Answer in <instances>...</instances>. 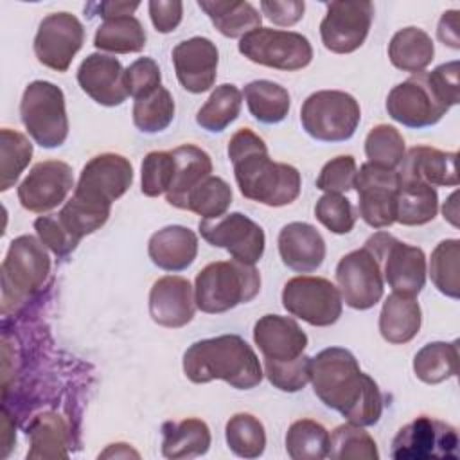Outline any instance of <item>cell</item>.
<instances>
[{"label":"cell","mask_w":460,"mask_h":460,"mask_svg":"<svg viewBox=\"0 0 460 460\" xmlns=\"http://www.w3.org/2000/svg\"><path fill=\"white\" fill-rule=\"evenodd\" d=\"M458 70L460 65L458 61H449V63H442L437 68H433L428 74V79L431 83V86L435 88V92L440 95V99L451 108L455 104H458L460 101V83H458Z\"/></svg>","instance_id":"cell-53"},{"label":"cell","mask_w":460,"mask_h":460,"mask_svg":"<svg viewBox=\"0 0 460 460\" xmlns=\"http://www.w3.org/2000/svg\"><path fill=\"white\" fill-rule=\"evenodd\" d=\"M316 397L349 422L372 426L381 419L383 395L377 383L365 374L354 354L329 347L311 358V377Z\"/></svg>","instance_id":"cell-1"},{"label":"cell","mask_w":460,"mask_h":460,"mask_svg":"<svg viewBox=\"0 0 460 460\" xmlns=\"http://www.w3.org/2000/svg\"><path fill=\"white\" fill-rule=\"evenodd\" d=\"M147 253L160 270L183 271L198 255V237L187 226L169 225L151 235Z\"/></svg>","instance_id":"cell-26"},{"label":"cell","mask_w":460,"mask_h":460,"mask_svg":"<svg viewBox=\"0 0 460 460\" xmlns=\"http://www.w3.org/2000/svg\"><path fill=\"white\" fill-rule=\"evenodd\" d=\"M126 86L133 99H140L162 86L160 66L153 58H138L126 68Z\"/></svg>","instance_id":"cell-51"},{"label":"cell","mask_w":460,"mask_h":460,"mask_svg":"<svg viewBox=\"0 0 460 460\" xmlns=\"http://www.w3.org/2000/svg\"><path fill=\"white\" fill-rule=\"evenodd\" d=\"M50 259L45 244L34 235L11 241L2 262V313L7 314L31 298L45 282Z\"/></svg>","instance_id":"cell-5"},{"label":"cell","mask_w":460,"mask_h":460,"mask_svg":"<svg viewBox=\"0 0 460 460\" xmlns=\"http://www.w3.org/2000/svg\"><path fill=\"white\" fill-rule=\"evenodd\" d=\"M261 11L271 20L275 25L289 27L302 20L305 4L300 0H262Z\"/></svg>","instance_id":"cell-54"},{"label":"cell","mask_w":460,"mask_h":460,"mask_svg":"<svg viewBox=\"0 0 460 460\" xmlns=\"http://www.w3.org/2000/svg\"><path fill=\"white\" fill-rule=\"evenodd\" d=\"M196 296L190 282L178 275L160 277L149 291V314L162 327L178 329L194 318Z\"/></svg>","instance_id":"cell-23"},{"label":"cell","mask_w":460,"mask_h":460,"mask_svg":"<svg viewBox=\"0 0 460 460\" xmlns=\"http://www.w3.org/2000/svg\"><path fill=\"white\" fill-rule=\"evenodd\" d=\"M361 120L358 101L340 90L311 93L300 108V122L309 137L320 142L349 140Z\"/></svg>","instance_id":"cell-7"},{"label":"cell","mask_w":460,"mask_h":460,"mask_svg":"<svg viewBox=\"0 0 460 460\" xmlns=\"http://www.w3.org/2000/svg\"><path fill=\"white\" fill-rule=\"evenodd\" d=\"M110 210V207H101L72 194V198L58 212V219L74 239L81 241L84 235L93 234L108 221Z\"/></svg>","instance_id":"cell-45"},{"label":"cell","mask_w":460,"mask_h":460,"mask_svg":"<svg viewBox=\"0 0 460 460\" xmlns=\"http://www.w3.org/2000/svg\"><path fill=\"white\" fill-rule=\"evenodd\" d=\"M142 194L147 198H156L165 194L171 187L174 174V156L172 151H151L142 160Z\"/></svg>","instance_id":"cell-47"},{"label":"cell","mask_w":460,"mask_h":460,"mask_svg":"<svg viewBox=\"0 0 460 460\" xmlns=\"http://www.w3.org/2000/svg\"><path fill=\"white\" fill-rule=\"evenodd\" d=\"M81 90L102 106L122 104L129 92L126 86V70L113 56L93 52L83 59L77 68Z\"/></svg>","instance_id":"cell-21"},{"label":"cell","mask_w":460,"mask_h":460,"mask_svg":"<svg viewBox=\"0 0 460 460\" xmlns=\"http://www.w3.org/2000/svg\"><path fill=\"white\" fill-rule=\"evenodd\" d=\"M232 205V189L219 176H207L183 199L181 210L194 212L203 219H217L225 216Z\"/></svg>","instance_id":"cell-38"},{"label":"cell","mask_w":460,"mask_h":460,"mask_svg":"<svg viewBox=\"0 0 460 460\" xmlns=\"http://www.w3.org/2000/svg\"><path fill=\"white\" fill-rule=\"evenodd\" d=\"M253 341L264 361L288 363L304 354L307 334L289 316L264 314L253 325Z\"/></svg>","instance_id":"cell-22"},{"label":"cell","mask_w":460,"mask_h":460,"mask_svg":"<svg viewBox=\"0 0 460 460\" xmlns=\"http://www.w3.org/2000/svg\"><path fill=\"white\" fill-rule=\"evenodd\" d=\"M399 176L420 180L433 187H456V153H446L429 146H415L404 155Z\"/></svg>","instance_id":"cell-25"},{"label":"cell","mask_w":460,"mask_h":460,"mask_svg":"<svg viewBox=\"0 0 460 460\" xmlns=\"http://www.w3.org/2000/svg\"><path fill=\"white\" fill-rule=\"evenodd\" d=\"M183 374L198 385L221 379L237 390L257 386L264 376L255 350L237 334L192 343L183 354Z\"/></svg>","instance_id":"cell-3"},{"label":"cell","mask_w":460,"mask_h":460,"mask_svg":"<svg viewBox=\"0 0 460 460\" xmlns=\"http://www.w3.org/2000/svg\"><path fill=\"white\" fill-rule=\"evenodd\" d=\"M34 230L40 237V241L58 257H66L68 253H72L79 241L74 239L66 228L61 225V221L58 219V214H49V216H40L34 221Z\"/></svg>","instance_id":"cell-52"},{"label":"cell","mask_w":460,"mask_h":460,"mask_svg":"<svg viewBox=\"0 0 460 460\" xmlns=\"http://www.w3.org/2000/svg\"><path fill=\"white\" fill-rule=\"evenodd\" d=\"M239 52L252 63L288 72L305 68L313 59V47L305 36L270 27L244 34L239 40Z\"/></svg>","instance_id":"cell-9"},{"label":"cell","mask_w":460,"mask_h":460,"mask_svg":"<svg viewBox=\"0 0 460 460\" xmlns=\"http://www.w3.org/2000/svg\"><path fill=\"white\" fill-rule=\"evenodd\" d=\"M386 111L395 122L420 129L437 124L449 111V106L431 86L428 74L419 72L390 90Z\"/></svg>","instance_id":"cell-12"},{"label":"cell","mask_w":460,"mask_h":460,"mask_svg":"<svg viewBox=\"0 0 460 460\" xmlns=\"http://www.w3.org/2000/svg\"><path fill=\"white\" fill-rule=\"evenodd\" d=\"M32 158L31 140L14 129L0 131V190H9Z\"/></svg>","instance_id":"cell-42"},{"label":"cell","mask_w":460,"mask_h":460,"mask_svg":"<svg viewBox=\"0 0 460 460\" xmlns=\"http://www.w3.org/2000/svg\"><path fill=\"white\" fill-rule=\"evenodd\" d=\"M422 323L420 305L415 296L392 293L383 302L379 314V332L381 336L394 345H402L411 341Z\"/></svg>","instance_id":"cell-27"},{"label":"cell","mask_w":460,"mask_h":460,"mask_svg":"<svg viewBox=\"0 0 460 460\" xmlns=\"http://www.w3.org/2000/svg\"><path fill=\"white\" fill-rule=\"evenodd\" d=\"M327 456L334 460H377L379 451L376 440L363 426L347 422L329 435Z\"/></svg>","instance_id":"cell-41"},{"label":"cell","mask_w":460,"mask_h":460,"mask_svg":"<svg viewBox=\"0 0 460 460\" xmlns=\"http://www.w3.org/2000/svg\"><path fill=\"white\" fill-rule=\"evenodd\" d=\"M162 455L165 458H196L210 447V429L201 419L169 420L162 426Z\"/></svg>","instance_id":"cell-29"},{"label":"cell","mask_w":460,"mask_h":460,"mask_svg":"<svg viewBox=\"0 0 460 460\" xmlns=\"http://www.w3.org/2000/svg\"><path fill=\"white\" fill-rule=\"evenodd\" d=\"M336 280L341 300L358 311L374 307L385 291L381 262L365 246L340 259L336 266Z\"/></svg>","instance_id":"cell-14"},{"label":"cell","mask_w":460,"mask_h":460,"mask_svg":"<svg viewBox=\"0 0 460 460\" xmlns=\"http://www.w3.org/2000/svg\"><path fill=\"white\" fill-rule=\"evenodd\" d=\"M124 446L126 444H111L104 453H101V456H137L138 458V453L133 451L129 446L124 451H120Z\"/></svg>","instance_id":"cell-58"},{"label":"cell","mask_w":460,"mask_h":460,"mask_svg":"<svg viewBox=\"0 0 460 460\" xmlns=\"http://www.w3.org/2000/svg\"><path fill=\"white\" fill-rule=\"evenodd\" d=\"M138 5H140L138 2H101V4H92L90 7H93L102 20H110L115 16L133 14Z\"/></svg>","instance_id":"cell-57"},{"label":"cell","mask_w":460,"mask_h":460,"mask_svg":"<svg viewBox=\"0 0 460 460\" xmlns=\"http://www.w3.org/2000/svg\"><path fill=\"white\" fill-rule=\"evenodd\" d=\"M458 11L451 9L446 11L438 22L437 36L444 45H449L451 49H460V36H458Z\"/></svg>","instance_id":"cell-56"},{"label":"cell","mask_w":460,"mask_h":460,"mask_svg":"<svg viewBox=\"0 0 460 460\" xmlns=\"http://www.w3.org/2000/svg\"><path fill=\"white\" fill-rule=\"evenodd\" d=\"M174 99L164 86L155 92L135 99L133 102V124L142 133L164 131L174 119Z\"/></svg>","instance_id":"cell-43"},{"label":"cell","mask_w":460,"mask_h":460,"mask_svg":"<svg viewBox=\"0 0 460 460\" xmlns=\"http://www.w3.org/2000/svg\"><path fill=\"white\" fill-rule=\"evenodd\" d=\"M228 158L244 198L268 207H284L298 198L302 187L298 169L273 162L266 142L250 128H241L232 135Z\"/></svg>","instance_id":"cell-2"},{"label":"cell","mask_w":460,"mask_h":460,"mask_svg":"<svg viewBox=\"0 0 460 460\" xmlns=\"http://www.w3.org/2000/svg\"><path fill=\"white\" fill-rule=\"evenodd\" d=\"M243 95L253 119L262 124H277L289 113L291 97L279 83L268 79L252 81L244 86Z\"/></svg>","instance_id":"cell-35"},{"label":"cell","mask_w":460,"mask_h":460,"mask_svg":"<svg viewBox=\"0 0 460 460\" xmlns=\"http://www.w3.org/2000/svg\"><path fill=\"white\" fill-rule=\"evenodd\" d=\"M460 241L446 239L440 241L429 261V277L435 288L451 298L460 296Z\"/></svg>","instance_id":"cell-44"},{"label":"cell","mask_w":460,"mask_h":460,"mask_svg":"<svg viewBox=\"0 0 460 460\" xmlns=\"http://www.w3.org/2000/svg\"><path fill=\"white\" fill-rule=\"evenodd\" d=\"M264 374L275 388L289 394L298 392L309 383L311 358L302 354L298 359L288 363L264 361Z\"/></svg>","instance_id":"cell-49"},{"label":"cell","mask_w":460,"mask_h":460,"mask_svg":"<svg viewBox=\"0 0 460 460\" xmlns=\"http://www.w3.org/2000/svg\"><path fill=\"white\" fill-rule=\"evenodd\" d=\"M286 451L293 460L327 458L329 431L313 419L295 420L286 433Z\"/></svg>","instance_id":"cell-39"},{"label":"cell","mask_w":460,"mask_h":460,"mask_svg":"<svg viewBox=\"0 0 460 460\" xmlns=\"http://www.w3.org/2000/svg\"><path fill=\"white\" fill-rule=\"evenodd\" d=\"M458 370V341H433L424 345L413 358L415 376L428 385L442 383Z\"/></svg>","instance_id":"cell-36"},{"label":"cell","mask_w":460,"mask_h":460,"mask_svg":"<svg viewBox=\"0 0 460 460\" xmlns=\"http://www.w3.org/2000/svg\"><path fill=\"white\" fill-rule=\"evenodd\" d=\"M243 93L235 84H219L210 93L207 102L198 110L196 122L210 133L225 131L239 115Z\"/></svg>","instance_id":"cell-37"},{"label":"cell","mask_w":460,"mask_h":460,"mask_svg":"<svg viewBox=\"0 0 460 460\" xmlns=\"http://www.w3.org/2000/svg\"><path fill=\"white\" fill-rule=\"evenodd\" d=\"M31 449L27 458H66V422L54 411H43L36 415L29 428Z\"/></svg>","instance_id":"cell-34"},{"label":"cell","mask_w":460,"mask_h":460,"mask_svg":"<svg viewBox=\"0 0 460 460\" xmlns=\"http://www.w3.org/2000/svg\"><path fill=\"white\" fill-rule=\"evenodd\" d=\"M199 234L208 244L226 250L234 259L246 264H255L264 253V230L241 212L199 221Z\"/></svg>","instance_id":"cell-16"},{"label":"cell","mask_w":460,"mask_h":460,"mask_svg":"<svg viewBox=\"0 0 460 460\" xmlns=\"http://www.w3.org/2000/svg\"><path fill=\"white\" fill-rule=\"evenodd\" d=\"M284 309L314 327L338 322L343 309L340 289L323 277H293L282 289Z\"/></svg>","instance_id":"cell-10"},{"label":"cell","mask_w":460,"mask_h":460,"mask_svg":"<svg viewBox=\"0 0 460 460\" xmlns=\"http://www.w3.org/2000/svg\"><path fill=\"white\" fill-rule=\"evenodd\" d=\"M365 155L370 164L397 169L406 155L404 138L397 128L388 124L374 126L365 138Z\"/></svg>","instance_id":"cell-46"},{"label":"cell","mask_w":460,"mask_h":460,"mask_svg":"<svg viewBox=\"0 0 460 460\" xmlns=\"http://www.w3.org/2000/svg\"><path fill=\"white\" fill-rule=\"evenodd\" d=\"M374 18V4L331 2L320 23L322 43L334 54H350L358 50L368 36Z\"/></svg>","instance_id":"cell-17"},{"label":"cell","mask_w":460,"mask_h":460,"mask_svg":"<svg viewBox=\"0 0 460 460\" xmlns=\"http://www.w3.org/2000/svg\"><path fill=\"white\" fill-rule=\"evenodd\" d=\"M72 187V167L61 160H45L36 164L18 185V199L25 210L43 214L63 203Z\"/></svg>","instance_id":"cell-19"},{"label":"cell","mask_w":460,"mask_h":460,"mask_svg":"<svg viewBox=\"0 0 460 460\" xmlns=\"http://www.w3.org/2000/svg\"><path fill=\"white\" fill-rule=\"evenodd\" d=\"M356 174H358V165L354 156L350 155L336 156L322 167L316 178V189L323 192H332V194L347 192L354 189Z\"/></svg>","instance_id":"cell-50"},{"label":"cell","mask_w":460,"mask_h":460,"mask_svg":"<svg viewBox=\"0 0 460 460\" xmlns=\"http://www.w3.org/2000/svg\"><path fill=\"white\" fill-rule=\"evenodd\" d=\"M401 176L397 169H386L365 162L354 181L358 190L359 217L372 228H386L395 223L397 190Z\"/></svg>","instance_id":"cell-13"},{"label":"cell","mask_w":460,"mask_h":460,"mask_svg":"<svg viewBox=\"0 0 460 460\" xmlns=\"http://www.w3.org/2000/svg\"><path fill=\"white\" fill-rule=\"evenodd\" d=\"M84 43V27L70 13L47 14L34 36V54L38 61L56 72H66L74 56Z\"/></svg>","instance_id":"cell-18"},{"label":"cell","mask_w":460,"mask_h":460,"mask_svg":"<svg viewBox=\"0 0 460 460\" xmlns=\"http://www.w3.org/2000/svg\"><path fill=\"white\" fill-rule=\"evenodd\" d=\"M438 212L437 189L420 180L401 178L397 190L395 221L404 226H419L435 219Z\"/></svg>","instance_id":"cell-30"},{"label":"cell","mask_w":460,"mask_h":460,"mask_svg":"<svg viewBox=\"0 0 460 460\" xmlns=\"http://www.w3.org/2000/svg\"><path fill=\"white\" fill-rule=\"evenodd\" d=\"M261 291V275L255 264L237 259L207 264L194 282L196 307L208 314L226 313L239 304H248Z\"/></svg>","instance_id":"cell-4"},{"label":"cell","mask_w":460,"mask_h":460,"mask_svg":"<svg viewBox=\"0 0 460 460\" xmlns=\"http://www.w3.org/2000/svg\"><path fill=\"white\" fill-rule=\"evenodd\" d=\"M230 451L241 458H259L266 447V431L262 422L252 413H235L225 426Z\"/></svg>","instance_id":"cell-40"},{"label":"cell","mask_w":460,"mask_h":460,"mask_svg":"<svg viewBox=\"0 0 460 460\" xmlns=\"http://www.w3.org/2000/svg\"><path fill=\"white\" fill-rule=\"evenodd\" d=\"M20 117L31 138L45 147H59L68 137L65 93L50 81H32L23 90Z\"/></svg>","instance_id":"cell-6"},{"label":"cell","mask_w":460,"mask_h":460,"mask_svg":"<svg viewBox=\"0 0 460 460\" xmlns=\"http://www.w3.org/2000/svg\"><path fill=\"white\" fill-rule=\"evenodd\" d=\"M460 438L456 428L429 415H420L402 426L392 442V458H458Z\"/></svg>","instance_id":"cell-11"},{"label":"cell","mask_w":460,"mask_h":460,"mask_svg":"<svg viewBox=\"0 0 460 460\" xmlns=\"http://www.w3.org/2000/svg\"><path fill=\"white\" fill-rule=\"evenodd\" d=\"M316 219L332 234H349L356 225V212L352 203L341 196L325 192L314 205Z\"/></svg>","instance_id":"cell-48"},{"label":"cell","mask_w":460,"mask_h":460,"mask_svg":"<svg viewBox=\"0 0 460 460\" xmlns=\"http://www.w3.org/2000/svg\"><path fill=\"white\" fill-rule=\"evenodd\" d=\"M131 183V162L119 153H101L83 167L74 196L111 208V203L126 194Z\"/></svg>","instance_id":"cell-15"},{"label":"cell","mask_w":460,"mask_h":460,"mask_svg":"<svg viewBox=\"0 0 460 460\" xmlns=\"http://www.w3.org/2000/svg\"><path fill=\"white\" fill-rule=\"evenodd\" d=\"M379 262H383V279L401 295L417 296L428 275L426 255L422 248L397 241L386 232H377L365 243Z\"/></svg>","instance_id":"cell-8"},{"label":"cell","mask_w":460,"mask_h":460,"mask_svg":"<svg viewBox=\"0 0 460 460\" xmlns=\"http://www.w3.org/2000/svg\"><path fill=\"white\" fill-rule=\"evenodd\" d=\"M174 174L165 199L169 205L180 208L185 196L212 172V160L207 151L198 146L183 144L172 149Z\"/></svg>","instance_id":"cell-28"},{"label":"cell","mask_w":460,"mask_h":460,"mask_svg":"<svg viewBox=\"0 0 460 460\" xmlns=\"http://www.w3.org/2000/svg\"><path fill=\"white\" fill-rule=\"evenodd\" d=\"M279 253L282 262L298 273L316 271L325 259V241L309 223L293 221L279 234Z\"/></svg>","instance_id":"cell-24"},{"label":"cell","mask_w":460,"mask_h":460,"mask_svg":"<svg viewBox=\"0 0 460 460\" xmlns=\"http://www.w3.org/2000/svg\"><path fill=\"white\" fill-rule=\"evenodd\" d=\"M433 56V40L426 31L419 27H404L397 31L388 43V58L392 65L402 72H422L429 66Z\"/></svg>","instance_id":"cell-31"},{"label":"cell","mask_w":460,"mask_h":460,"mask_svg":"<svg viewBox=\"0 0 460 460\" xmlns=\"http://www.w3.org/2000/svg\"><path fill=\"white\" fill-rule=\"evenodd\" d=\"M146 29L133 14L104 20L93 36V45L99 50L113 54L140 52L146 47Z\"/></svg>","instance_id":"cell-33"},{"label":"cell","mask_w":460,"mask_h":460,"mask_svg":"<svg viewBox=\"0 0 460 460\" xmlns=\"http://www.w3.org/2000/svg\"><path fill=\"white\" fill-rule=\"evenodd\" d=\"M219 52L208 38L194 36L172 49V65L180 84L190 93L212 88L217 75Z\"/></svg>","instance_id":"cell-20"},{"label":"cell","mask_w":460,"mask_h":460,"mask_svg":"<svg viewBox=\"0 0 460 460\" xmlns=\"http://www.w3.org/2000/svg\"><path fill=\"white\" fill-rule=\"evenodd\" d=\"M198 7L226 38H243L244 34L259 29L262 22L261 13L250 2L199 0Z\"/></svg>","instance_id":"cell-32"},{"label":"cell","mask_w":460,"mask_h":460,"mask_svg":"<svg viewBox=\"0 0 460 460\" xmlns=\"http://www.w3.org/2000/svg\"><path fill=\"white\" fill-rule=\"evenodd\" d=\"M155 29L162 34L172 32L183 16V4L178 0H151L147 4Z\"/></svg>","instance_id":"cell-55"}]
</instances>
